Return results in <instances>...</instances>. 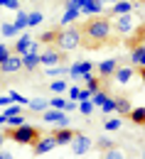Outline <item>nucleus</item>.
I'll return each mask as SVG.
<instances>
[{
	"mask_svg": "<svg viewBox=\"0 0 145 159\" xmlns=\"http://www.w3.org/2000/svg\"><path fill=\"white\" fill-rule=\"evenodd\" d=\"M79 30H81V47L86 49H99L113 34L111 17H106V15H91V20H86Z\"/></svg>",
	"mask_w": 145,
	"mask_h": 159,
	"instance_id": "nucleus-1",
	"label": "nucleus"
},
{
	"mask_svg": "<svg viewBox=\"0 0 145 159\" xmlns=\"http://www.w3.org/2000/svg\"><path fill=\"white\" fill-rule=\"evenodd\" d=\"M54 47L59 52H74L76 47H81V30L76 25H66L64 30L57 32V39H54Z\"/></svg>",
	"mask_w": 145,
	"mask_h": 159,
	"instance_id": "nucleus-2",
	"label": "nucleus"
},
{
	"mask_svg": "<svg viewBox=\"0 0 145 159\" xmlns=\"http://www.w3.org/2000/svg\"><path fill=\"white\" fill-rule=\"evenodd\" d=\"M42 135V130L40 127H35V125H20V127H5V137H10V139H15L17 144H32V142H37V137Z\"/></svg>",
	"mask_w": 145,
	"mask_h": 159,
	"instance_id": "nucleus-3",
	"label": "nucleus"
},
{
	"mask_svg": "<svg viewBox=\"0 0 145 159\" xmlns=\"http://www.w3.org/2000/svg\"><path fill=\"white\" fill-rule=\"evenodd\" d=\"M113 32L116 34H130V32H135V17H133V12H128V15H118V17H113Z\"/></svg>",
	"mask_w": 145,
	"mask_h": 159,
	"instance_id": "nucleus-4",
	"label": "nucleus"
},
{
	"mask_svg": "<svg viewBox=\"0 0 145 159\" xmlns=\"http://www.w3.org/2000/svg\"><path fill=\"white\" fill-rule=\"evenodd\" d=\"M69 147H71V152L76 154V157H84L91 147H94V139L89 137V135H84V132H74V137L69 142Z\"/></svg>",
	"mask_w": 145,
	"mask_h": 159,
	"instance_id": "nucleus-5",
	"label": "nucleus"
},
{
	"mask_svg": "<svg viewBox=\"0 0 145 159\" xmlns=\"http://www.w3.org/2000/svg\"><path fill=\"white\" fill-rule=\"evenodd\" d=\"M42 120H44V122H52V125H57V127H69V113H64V110L47 108V110L42 113Z\"/></svg>",
	"mask_w": 145,
	"mask_h": 159,
	"instance_id": "nucleus-6",
	"label": "nucleus"
},
{
	"mask_svg": "<svg viewBox=\"0 0 145 159\" xmlns=\"http://www.w3.org/2000/svg\"><path fill=\"white\" fill-rule=\"evenodd\" d=\"M40 64L42 66H59V64H64V52H59L57 47H47L40 54Z\"/></svg>",
	"mask_w": 145,
	"mask_h": 159,
	"instance_id": "nucleus-7",
	"label": "nucleus"
},
{
	"mask_svg": "<svg viewBox=\"0 0 145 159\" xmlns=\"http://www.w3.org/2000/svg\"><path fill=\"white\" fill-rule=\"evenodd\" d=\"M30 147H32L35 154H47V152H52V149L57 147V142H54V135H44V132H42L40 137H37V142H32Z\"/></svg>",
	"mask_w": 145,
	"mask_h": 159,
	"instance_id": "nucleus-8",
	"label": "nucleus"
},
{
	"mask_svg": "<svg viewBox=\"0 0 145 159\" xmlns=\"http://www.w3.org/2000/svg\"><path fill=\"white\" fill-rule=\"evenodd\" d=\"M17 71H22V57L10 54L7 59L0 61V74H17Z\"/></svg>",
	"mask_w": 145,
	"mask_h": 159,
	"instance_id": "nucleus-9",
	"label": "nucleus"
},
{
	"mask_svg": "<svg viewBox=\"0 0 145 159\" xmlns=\"http://www.w3.org/2000/svg\"><path fill=\"white\" fill-rule=\"evenodd\" d=\"M40 66V52H37V42L32 44V49L27 54H22V69L25 71H35Z\"/></svg>",
	"mask_w": 145,
	"mask_h": 159,
	"instance_id": "nucleus-10",
	"label": "nucleus"
},
{
	"mask_svg": "<svg viewBox=\"0 0 145 159\" xmlns=\"http://www.w3.org/2000/svg\"><path fill=\"white\" fill-rule=\"evenodd\" d=\"M121 64H118V59H106V61H101L99 66H96V71H99V76L101 79H111L113 74H116V69H118Z\"/></svg>",
	"mask_w": 145,
	"mask_h": 159,
	"instance_id": "nucleus-11",
	"label": "nucleus"
},
{
	"mask_svg": "<svg viewBox=\"0 0 145 159\" xmlns=\"http://www.w3.org/2000/svg\"><path fill=\"white\" fill-rule=\"evenodd\" d=\"M94 71V64L91 61H74L71 66H69V74L74 76V79H81L84 74H91Z\"/></svg>",
	"mask_w": 145,
	"mask_h": 159,
	"instance_id": "nucleus-12",
	"label": "nucleus"
},
{
	"mask_svg": "<svg viewBox=\"0 0 145 159\" xmlns=\"http://www.w3.org/2000/svg\"><path fill=\"white\" fill-rule=\"evenodd\" d=\"M128 12H133V0H118V2H113V5H111V10H108V15H111V17L128 15Z\"/></svg>",
	"mask_w": 145,
	"mask_h": 159,
	"instance_id": "nucleus-13",
	"label": "nucleus"
},
{
	"mask_svg": "<svg viewBox=\"0 0 145 159\" xmlns=\"http://www.w3.org/2000/svg\"><path fill=\"white\" fill-rule=\"evenodd\" d=\"M32 44H35V39H32L30 34H22L20 39L15 42V47H12V54H17V57H22V54H27V52L32 49Z\"/></svg>",
	"mask_w": 145,
	"mask_h": 159,
	"instance_id": "nucleus-14",
	"label": "nucleus"
},
{
	"mask_svg": "<svg viewBox=\"0 0 145 159\" xmlns=\"http://www.w3.org/2000/svg\"><path fill=\"white\" fill-rule=\"evenodd\" d=\"M130 64L138 69H145V42L130 49Z\"/></svg>",
	"mask_w": 145,
	"mask_h": 159,
	"instance_id": "nucleus-15",
	"label": "nucleus"
},
{
	"mask_svg": "<svg viewBox=\"0 0 145 159\" xmlns=\"http://www.w3.org/2000/svg\"><path fill=\"white\" fill-rule=\"evenodd\" d=\"M81 15H101L104 12V5L99 0H81Z\"/></svg>",
	"mask_w": 145,
	"mask_h": 159,
	"instance_id": "nucleus-16",
	"label": "nucleus"
},
{
	"mask_svg": "<svg viewBox=\"0 0 145 159\" xmlns=\"http://www.w3.org/2000/svg\"><path fill=\"white\" fill-rule=\"evenodd\" d=\"M52 135H54V142H57V147H59V144H69V142H71L74 130H69V127H57Z\"/></svg>",
	"mask_w": 145,
	"mask_h": 159,
	"instance_id": "nucleus-17",
	"label": "nucleus"
},
{
	"mask_svg": "<svg viewBox=\"0 0 145 159\" xmlns=\"http://www.w3.org/2000/svg\"><path fill=\"white\" fill-rule=\"evenodd\" d=\"M111 79H116L118 83H128V81L133 79V66H118Z\"/></svg>",
	"mask_w": 145,
	"mask_h": 159,
	"instance_id": "nucleus-18",
	"label": "nucleus"
},
{
	"mask_svg": "<svg viewBox=\"0 0 145 159\" xmlns=\"http://www.w3.org/2000/svg\"><path fill=\"white\" fill-rule=\"evenodd\" d=\"M27 108H30L32 113H44V110L49 108V100L47 98H32L30 103H27Z\"/></svg>",
	"mask_w": 145,
	"mask_h": 159,
	"instance_id": "nucleus-19",
	"label": "nucleus"
},
{
	"mask_svg": "<svg viewBox=\"0 0 145 159\" xmlns=\"http://www.w3.org/2000/svg\"><path fill=\"white\" fill-rule=\"evenodd\" d=\"M64 74H69V66H64V64H59V66H44V76H54V79H59V76H64Z\"/></svg>",
	"mask_w": 145,
	"mask_h": 159,
	"instance_id": "nucleus-20",
	"label": "nucleus"
},
{
	"mask_svg": "<svg viewBox=\"0 0 145 159\" xmlns=\"http://www.w3.org/2000/svg\"><path fill=\"white\" fill-rule=\"evenodd\" d=\"M81 79L86 81V88H89L91 93H96V91H101V79H96L94 74H84Z\"/></svg>",
	"mask_w": 145,
	"mask_h": 159,
	"instance_id": "nucleus-21",
	"label": "nucleus"
},
{
	"mask_svg": "<svg viewBox=\"0 0 145 159\" xmlns=\"http://www.w3.org/2000/svg\"><path fill=\"white\" fill-rule=\"evenodd\" d=\"M113 105H116V113H118V115H128V113H130L128 98H113Z\"/></svg>",
	"mask_w": 145,
	"mask_h": 159,
	"instance_id": "nucleus-22",
	"label": "nucleus"
},
{
	"mask_svg": "<svg viewBox=\"0 0 145 159\" xmlns=\"http://www.w3.org/2000/svg\"><path fill=\"white\" fill-rule=\"evenodd\" d=\"M128 118L133 120L135 125H145V108H130Z\"/></svg>",
	"mask_w": 145,
	"mask_h": 159,
	"instance_id": "nucleus-23",
	"label": "nucleus"
},
{
	"mask_svg": "<svg viewBox=\"0 0 145 159\" xmlns=\"http://www.w3.org/2000/svg\"><path fill=\"white\" fill-rule=\"evenodd\" d=\"M101 159H125V152L121 149V147H111V149H106L104 154H101Z\"/></svg>",
	"mask_w": 145,
	"mask_h": 159,
	"instance_id": "nucleus-24",
	"label": "nucleus"
},
{
	"mask_svg": "<svg viewBox=\"0 0 145 159\" xmlns=\"http://www.w3.org/2000/svg\"><path fill=\"white\" fill-rule=\"evenodd\" d=\"M17 32H20V30H17V27H15V22H5V25H2V27H0V34H2V37H5V39H10V37H15V34H17Z\"/></svg>",
	"mask_w": 145,
	"mask_h": 159,
	"instance_id": "nucleus-25",
	"label": "nucleus"
},
{
	"mask_svg": "<svg viewBox=\"0 0 145 159\" xmlns=\"http://www.w3.org/2000/svg\"><path fill=\"white\" fill-rule=\"evenodd\" d=\"M44 22V15H42L40 10H35V12H27V27H37Z\"/></svg>",
	"mask_w": 145,
	"mask_h": 159,
	"instance_id": "nucleus-26",
	"label": "nucleus"
},
{
	"mask_svg": "<svg viewBox=\"0 0 145 159\" xmlns=\"http://www.w3.org/2000/svg\"><path fill=\"white\" fill-rule=\"evenodd\" d=\"M81 17V10H66L62 17V25L66 27V25H74V20H79Z\"/></svg>",
	"mask_w": 145,
	"mask_h": 159,
	"instance_id": "nucleus-27",
	"label": "nucleus"
},
{
	"mask_svg": "<svg viewBox=\"0 0 145 159\" xmlns=\"http://www.w3.org/2000/svg\"><path fill=\"white\" fill-rule=\"evenodd\" d=\"M49 91L57 93V96H59V93H66V81L64 79H54L52 83H49Z\"/></svg>",
	"mask_w": 145,
	"mask_h": 159,
	"instance_id": "nucleus-28",
	"label": "nucleus"
},
{
	"mask_svg": "<svg viewBox=\"0 0 145 159\" xmlns=\"http://www.w3.org/2000/svg\"><path fill=\"white\" fill-rule=\"evenodd\" d=\"M94 108H96V105H94L91 100H79V103H76V110H79L81 115H91Z\"/></svg>",
	"mask_w": 145,
	"mask_h": 159,
	"instance_id": "nucleus-29",
	"label": "nucleus"
},
{
	"mask_svg": "<svg viewBox=\"0 0 145 159\" xmlns=\"http://www.w3.org/2000/svg\"><path fill=\"white\" fill-rule=\"evenodd\" d=\"M121 118H108V120H104V127L108 130V132H116V130H121Z\"/></svg>",
	"mask_w": 145,
	"mask_h": 159,
	"instance_id": "nucleus-30",
	"label": "nucleus"
},
{
	"mask_svg": "<svg viewBox=\"0 0 145 159\" xmlns=\"http://www.w3.org/2000/svg\"><path fill=\"white\" fill-rule=\"evenodd\" d=\"M20 125H25V118L22 115H12V118H5V127H20Z\"/></svg>",
	"mask_w": 145,
	"mask_h": 159,
	"instance_id": "nucleus-31",
	"label": "nucleus"
},
{
	"mask_svg": "<svg viewBox=\"0 0 145 159\" xmlns=\"http://www.w3.org/2000/svg\"><path fill=\"white\" fill-rule=\"evenodd\" d=\"M5 118H12V115H22V105H17V103H10L7 108H5V113H2Z\"/></svg>",
	"mask_w": 145,
	"mask_h": 159,
	"instance_id": "nucleus-32",
	"label": "nucleus"
},
{
	"mask_svg": "<svg viewBox=\"0 0 145 159\" xmlns=\"http://www.w3.org/2000/svg\"><path fill=\"white\" fill-rule=\"evenodd\" d=\"M7 98H10V103H17V105H27V103H30V98H25L22 93H15V91H10Z\"/></svg>",
	"mask_w": 145,
	"mask_h": 159,
	"instance_id": "nucleus-33",
	"label": "nucleus"
},
{
	"mask_svg": "<svg viewBox=\"0 0 145 159\" xmlns=\"http://www.w3.org/2000/svg\"><path fill=\"white\" fill-rule=\"evenodd\" d=\"M106 98H108V93H104V91H96V93H91V103H94V105H99V108L106 103Z\"/></svg>",
	"mask_w": 145,
	"mask_h": 159,
	"instance_id": "nucleus-34",
	"label": "nucleus"
},
{
	"mask_svg": "<svg viewBox=\"0 0 145 159\" xmlns=\"http://www.w3.org/2000/svg\"><path fill=\"white\" fill-rule=\"evenodd\" d=\"M57 32H59V30H49V32H44V34L40 37V44H52V42L57 39Z\"/></svg>",
	"mask_w": 145,
	"mask_h": 159,
	"instance_id": "nucleus-35",
	"label": "nucleus"
},
{
	"mask_svg": "<svg viewBox=\"0 0 145 159\" xmlns=\"http://www.w3.org/2000/svg\"><path fill=\"white\" fill-rule=\"evenodd\" d=\"M15 27H17V30H25V27H27V12L17 10V17H15Z\"/></svg>",
	"mask_w": 145,
	"mask_h": 159,
	"instance_id": "nucleus-36",
	"label": "nucleus"
},
{
	"mask_svg": "<svg viewBox=\"0 0 145 159\" xmlns=\"http://www.w3.org/2000/svg\"><path fill=\"white\" fill-rule=\"evenodd\" d=\"M94 147H96V149H101V152H106V149H111V147H113V142H111L108 137H101V139H96V144H94Z\"/></svg>",
	"mask_w": 145,
	"mask_h": 159,
	"instance_id": "nucleus-37",
	"label": "nucleus"
},
{
	"mask_svg": "<svg viewBox=\"0 0 145 159\" xmlns=\"http://www.w3.org/2000/svg\"><path fill=\"white\" fill-rule=\"evenodd\" d=\"M64 105H66V98H52L49 100V108H54V110H64Z\"/></svg>",
	"mask_w": 145,
	"mask_h": 159,
	"instance_id": "nucleus-38",
	"label": "nucleus"
},
{
	"mask_svg": "<svg viewBox=\"0 0 145 159\" xmlns=\"http://www.w3.org/2000/svg\"><path fill=\"white\" fill-rule=\"evenodd\" d=\"M79 93H81V88H76V86L66 88V98H69V100H79Z\"/></svg>",
	"mask_w": 145,
	"mask_h": 159,
	"instance_id": "nucleus-39",
	"label": "nucleus"
},
{
	"mask_svg": "<svg viewBox=\"0 0 145 159\" xmlns=\"http://www.w3.org/2000/svg\"><path fill=\"white\" fill-rule=\"evenodd\" d=\"M101 110H104V113H116V105H113V98H111V96L106 98V103L101 105Z\"/></svg>",
	"mask_w": 145,
	"mask_h": 159,
	"instance_id": "nucleus-40",
	"label": "nucleus"
},
{
	"mask_svg": "<svg viewBox=\"0 0 145 159\" xmlns=\"http://www.w3.org/2000/svg\"><path fill=\"white\" fill-rule=\"evenodd\" d=\"M2 7H7V10H20V0H2Z\"/></svg>",
	"mask_w": 145,
	"mask_h": 159,
	"instance_id": "nucleus-41",
	"label": "nucleus"
},
{
	"mask_svg": "<svg viewBox=\"0 0 145 159\" xmlns=\"http://www.w3.org/2000/svg\"><path fill=\"white\" fill-rule=\"evenodd\" d=\"M10 54H12V49H10L7 44H0V61H2V59H7Z\"/></svg>",
	"mask_w": 145,
	"mask_h": 159,
	"instance_id": "nucleus-42",
	"label": "nucleus"
},
{
	"mask_svg": "<svg viewBox=\"0 0 145 159\" xmlns=\"http://www.w3.org/2000/svg\"><path fill=\"white\" fill-rule=\"evenodd\" d=\"M76 110V100H66V105H64V113H74Z\"/></svg>",
	"mask_w": 145,
	"mask_h": 159,
	"instance_id": "nucleus-43",
	"label": "nucleus"
},
{
	"mask_svg": "<svg viewBox=\"0 0 145 159\" xmlns=\"http://www.w3.org/2000/svg\"><path fill=\"white\" fill-rule=\"evenodd\" d=\"M79 100H91V91L89 88H81V93H79ZM76 100V103H79Z\"/></svg>",
	"mask_w": 145,
	"mask_h": 159,
	"instance_id": "nucleus-44",
	"label": "nucleus"
},
{
	"mask_svg": "<svg viewBox=\"0 0 145 159\" xmlns=\"http://www.w3.org/2000/svg\"><path fill=\"white\" fill-rule=\"evenodd\" d=\"M10 105V98L7 96H0V108H7Z\"/></svg>",
	"mask_w": 145,
	"mask_h": 159,
	"instance_id": "nucleus-45",
	"label": "nucleus"
},
{
	"mask_svg": "<svg viewBox=\"0 0 145 159\" xmlns=\"http://www.w3.org/2000/svg\"><path fill=\"white\" fill-rule=\"evenodd\" d=\"M0 159H15V154H10V152H5V149H0Z\"/></svg>",
	"mask_w": 145,
	"mask_h": 159,
	"instance_id": "nucleus-46",
	"label": "nucleus"
},
{
	"mask_svg": "<svg viewBox=\"0 0 145 159\" xmlns=\"http://www.w3.org/2000/svg\"><path fill=\"white\" fill-rule=\"evenodd\" d=\"M101 5H113V2H118V0H99Z\"/></svg>",
	"mask_w": 145,
	"mask_h": 159,
	"instance_id": "nucleus-47",
	"label": "nucleus"
},
{
	"mask_svg": "<svg viewBox=\"0 0 145 159\" xmlns=\"http://www.w3.org/2000/svg\"><path fill=\"white\" fill-rule=\"evenodd\" d=\"M2 144H5V132H0V149H2Z\"/></svg>",
	"mask_w": 145,
	"mask_h": 159,
	"instance_id": "nucleus-48",
	"label": "nucleus"
},
{
	"mask_svg": "<svg viewBox=\"0 0 145 159\" xmlns=\"http://www.w3.org/2000/svg\"><path fill=\"white\" fill-rule=\"evenodd\" d=\"M140 79H143V83H145V69H140Z\"/></svg>",
	"mask_w": 145,
	"mask_h": 159,
	"instance_id": "nucleus-49",
	"label": "nucleus"
},
{
	"mask_svg": "<svg viewBox=\"0 0 145 159\" xmlns=\"http://www.w3.org/2000/svg\"><path fill=\"white\" fill-rule=\"evenodd\" d=\"M0 125H5V115L2 113H0Z\"/></svg>",
	"mask_w": 145,
	"mask_h": 159,
	"instance_id": "nucleus-50",
	"label": "nucleus"
},
{
	"mask_svg": "<svg viewBox=\"0 0 145 159\" xmlns=\"http://www.w3.org/2000/svg\"><path fill=\"white\" fill-rule=\"evenodd\" d=\"M0 83H2V74H0Z\"/></svg>",
	"mask_w": 145,
	"mask_h": 159,
	"instance_id": "nucleus-51",
	"label": "nucleus"
},
{
	"mask_svg": "<svg viewBox=\"0 0 145 159\" xmlns=\"http://www.w3.org/2000/svg\"><path fill=\"white\" fill-rule=\"evenodd\" d=\"M0 7H2V0H0Z\"/></svg>",
	"mask_w": 145,
	"mask_h": 159,
	"instance_id": "nucleus-52",
	"label": "nucleus"
},
{
	"mask_svg": "<svg viewBox=\"0 0 145 159\" xmlns=\"http://www.w3.org/2000/svg\"><path fill=\"white\" fill-rule=\"evenodd\" d=\"M143 159H145V152H143Z\"/></svg>",
	"mask_w": 145,
	"mask_h": 159,
	"instance_id": "nucleus-53",
	"label": "nucleus"
},
{
	"mask_svg": "<svg viewBox=\"0 0 145 159\" xmlns=\"http://www.w3.org/2000/svg\"><path fill=\"white\" fill-rule=\"evenodd\" d=\"M140 2H145V0H140Z\"/></svg>",
	"mask_w": 145,
	"mask_h": 159,
	"instance_id": "nucleus-54",
	"label": "nucleus"
},
{
	"mask_svg": "<svg viewBox=\"0 0 145 159\" xmlns=\"http://www.w3.org/2000/svg\"><path fill=\"white\" fill-rule=\"evenodd\" d=\"M32 2H35V0H32Z\"/></svg>",
	"mask_w": 145,
	"mask_h": 159,
	"instance_id": "nucleus-55",
	"label": "nucleus"
}]
</instances>
